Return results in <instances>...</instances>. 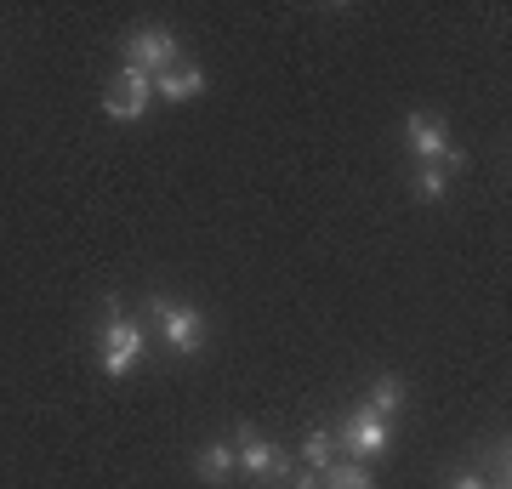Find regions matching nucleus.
<instances>
[{
	"label": "nucleus",
	"instance_id": "f257e3e1",
	"mask_svg": "<svg viewBox=\"0 0 512 489\" xmlns=\"http://www.w3.org/2000/svg\"><path fill=\"white\" fill-rule=\"evenodd\" d=\"M109 308V325H103V342H97V364H103V376H131L137 364H143V325H131L126 313H120V296H109L103 302Z\"/></svg>",
	"mask_w": 512,
	"mask_h": 489
},
{
	"label": "nucleus",
	"instance_id": "f03ea898",
	"mask_svg": "<svg viewBox=\"0 0 512 489\" xmlns=\"http://www.w3.org/2000/svg\"><path fill=\"white\" fill-rule=\"evenodd\" d=\"M148 313H154V325H160V336H165V347L171 353H183V359H194L205 347V319H200V308H188V302H177V296H148L143 302Z\"/></svg>",
	"mask_w": 512,
	"mask_h": 489
},
{
	"label": "nucleus",
	"instance_id": "7ed1b4c3",
	"mask_svg": "<svg viewBox=\"0 0 512 489\" xmlns=\"http://www.w3.org/2000/svg\"><path fill=\"white\" fill-rule=\"evenodd\" d=\"M404 143L416 148L421 165H439V171H461V165H467V154L450 143V131H444L439 114H410V120H404Z\"/></svg>",
	"mask_w": 512,
	"mask_h": 489
},
{
	"label": "nucleus",
	"instance_id": "20e7f679",
	"mask_svg": "<svg viewBox=\"0 0 512 489\" xmlns=\"http://www.w3.org/2000/svg\"><path fill=\"white\" fill-rule=\"evenodd\" d=\"M234 461L245 472H251L256 484H291V472H296V461L285 450H279L274 438H262L256 427H239V450H234Z\"/></svg>",
	"mask_w": 512,
	"mask_h": 489
},
{
	"label": "nucleus",
	"instance_id": "39448f33",
	"mask_svg": "<svg viewBox=\"0 0 512 489\" xmlns=\"http://www.w3.org/2000/svg\"><path fill=\"white\" fill-rule=\"evenodd\" d=\"M183 57H177V35L171 29H160V23H148V29H131L126 35V69L137 74H165V69H177Z\"/></svg>",
	"mask_w": 512,
	"mask_h": 489
},
{
	"label": "nucleus",
	"instance_id": "423d86ee",
	"mask_svg": "<svg viewBox=\"0 0 512 489\" xmlns=\"http://www.w3.org/2000/svg\"><path fill=\"white\" fill-rule=\"evenodd\" d=\"M336 444L353 455V461H376V455L393 450V427L382 416H370V410H353L342 427H336Z\"/></svg>",
	"mask_w": 512,
	"mask_h": 489
},
{
	"label": "nucleus",
	"instance_id": "0eeeda50",
	"mask_svg": "<svg viewBox=\"0 0 512 489\" xmlns=\"http://www.w3.org/2000/svg\"><path fill=\"white\" fill-rule=\"evenodd\" d=\"M148 103H154V80L137 74V69H120L109 86H103V109H109L114 120H143Z\"/></svg>",
	"mask_w": 512,
	"mask_h": 489
},
{
	"label": "nucleus",
	"instance_id": "6e6552de",
	"mask_svg": "<svg viewBox=\"0 0 512 489\" xmlns=\"http://www.w3.org/2000/svg\"><path fill=\"white\" fill-rule=\"evenodd\" d=\"M205 91V69L200 63H177V69L154 74V97H165V103H194Z\"/></svg>",
	"mask_w": 512,
	"mask_h": 489
},
{
	"label": "nucleus",
	"instance_id": "1a4fd4ad",
	"mask_svg": "<svg viewBox=\"0 0 512 489\" xmlns=\"http://www.w3.org/2000/svg\"><path fill=\"white\" fill-rule=\"evenodd\" d=\"M234 467H239V461H234V444H228V438L205 444L200 461H194V472H200L205 484H228V472H234Z\"/></svg>",
	"mask_w": 512,
	"mask_h": 489
},
{
	"label": "nucleus",
	"instance_id": "9d476101",
	"mask_svg": "<svg viewBox=\"0 0 512 489\" xmlns=\"http://www.w3.org/2000/svg\"><path fill=\"white\" fill-rule=\"evenodd\" d=\"M319 489H376V478L365 472V461H330L319 472Z\"/></svg>",
	"mask_w": 512,
	"mask_h": 489
},
{
	"label": "nucleus",
	"instance_id": "9b49d317",
	"mask_svg": "<svg viewBox=\"0 0 512 489\" xmlns=\"http://www.w3.org/2000/svg\"><path fill=\"white\" fill-rule=\"evenodd\" d=\"M370 416H393V410H404V381L399 376H376V387H370V404H365Z\"/></svg>",
	"mask_w": 512,
	"mask_h": 489
},
{
	"label": "nucleus",
	"instance_id": "f8f14e48",
	"mask_svg": "<svg viewBox=\"0 0 512 489\" xmlns=\"http://www.w3.org/2000/svg\"><path fill=\"white\" fill-rule=\"evenodd\" d=\"M330 461H336V433H325V427H313V433L302 438V467L325 472Z\"/></svg>",
	"mask_w": 512,
	"mask_h": 489
},
{
	"label": "nucleus",
	"instance_id": "ddd939ff",
	"mask_svg": "<svg viewBox=\"0 0 512 489\" xmlns=\"http://www.w3.org/2000/svg\"><path fill=\"white\" fill-rule=\"evenodd\" d=\"M444 188H450V171H439V165H416V171H410V194H416V200H444Z\"/></svg>",
	"mask_w": 512,
	"mask_h": 489
},
{
	"label": "nucleus",
	"instance_id": "4468645a",
	"mask_svg": "<svg viewBox=\"0 0 512 489\" xmlns=\"http://www.w3.org/2000/svg\"><path fill=\"white\" fill-rule=\"evenodd\" d=\"M450 489H490V484H484L478 472H461V478H456V484H450Z\"/></svg>",
	"mask_w": 512,
	"mask_h": 489
},
{
	"label": "nucleus",
	"instance_id": "2eb2a0df",
	"mask_svg": "<svg viewBox=\"0 0 512 489\" xmlns=\"http://www.w3.org/2000/svg\"><path fill=\"white\" fill-rule=\"evenodd\" d=\"M490 489H495V484H490Z\"/></svg>",
	"mask_w": 512,
	"mask_h": 489
}]
</instances>
